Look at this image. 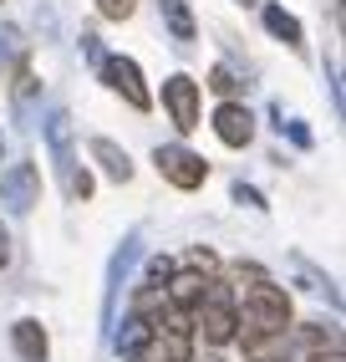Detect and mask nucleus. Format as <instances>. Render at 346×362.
<instances>
[{"instance_id": "1", "label": "nucleus", "mask_w": 346, "mask_h": 362, "mask_svg": "<svg viewBox=\"0 0 346 362\" xmlns=\"http://www.w3.org/2000/svg\"><path fill=\"white\" fill-rule=\"evenodd\" d=\"M234 322L244 327V352L270 357L275 342H290V296L275 281L255 276V286H244V306H234Z\"/></svg>"}, {"instance_id": "2", "label": "nucleus", "mask_w": 346, "mask_h": 362, "mask_svg": "<svg viewBox=\"0 0 346 362\" xmlns=\"http://www.w3.org/2000/svg\"><path fill=\"white\" fill-rule=\"evenodd\" d=\"M189 317H193V332H199L209 347H225V342H234V337H239V322H234V296H229L219 281H209V286H204V301L193 306Z\"/></svg>"}, {"instance_id": "3", "label": "nucleus", "mask_w": 346, "mask_h": 362, "mask_svg": "<svg viewBox=\"0 0 346 362\" xmlns=\"http://www.w3.org/2000/svg\"><path fill=\"white\" fill-rule=\"evenodd\" d=\"M153 163H158V174H163L173 189H184V194L209 179V163L193 153V148H184V143H158V148H153Z\"/></svg>"}, {"instance_id": "4", "label": "nucleus", "mask_w": 346, "mask_h": 362, "mask_svg": "<svg viewBox=\"0 0 346 362\" xmlns=\"http://www.w3.org/2000/svg\"><path fill=\"white\" fill-rule=\"evenodd\" d=\"M0 204L11 214H31L41 204V168L36 163H11L0 174Z\"/></svg>"}, {"instance_id": "5", "label": "nucleus", "mask_w": 346, "mask_h": 362, "mask_svg": "<svg viewBox=\"0 0 346 362\" xmlns=\"http://www.w3.org/2000/svg\"><path fill=\"white\" fill-rule=\"evenodd\" d=\"M97 71H102V82H107V87H112L128 107H138V112L153 107V98H148L143 71H138V62H133V57H102V66H97Z\"/></svg>"}, {"instance_id": "6", "label": "nucleus", "mask_w": 346, "mask_h": 362, "mask_svg": "<svg viewBox=\"0 0 346 362\" xmlns=\"http://www.w3.org/2000/svg\"><path fill=\"white\" fill-rule=\"evenodd\" d=\"M163 107H168V117H173L179 133H193L199 128V82L184 77V71H173V77L163 82Z\"/></svg>"}, {"instance_id": "7", "label": "nucleus", "mask_w": 346, "mask_h": 362, "mask_svg": "<svg viewBox=\"0 0 346 362\" xmlns=\"http://www.w3.org/2000/svg\"><path fill=\"white\" fill-rule=\"evenodd\" d=\"M138 255H143V235H128V240H122V250L107 260V291H102V322H107V327H112V317H117V296H122V286H128Z\"/></svg>"}, {"instance_id": "8", "label": "nucleus", "mask_w": 346, "mask_h": 362, "mask_svg": "<svg viewBox=\"0 0 346 362\" xmlns=\"http://www.w3.org/2000/svg\"><path fill=\"white\" fill-rule=\"evenodd\" d=\"M46 148H52V163H56L61 179L77 168V148H71V117H66V107H52V112H46Z\"/></svg>"}, {"instance_id": "9", "label": "nucleus", "mask_w": 346, "mask_h": 362, "mask_svg": "<svg viewBox=\"0 0 346 362\" xmlns=\"http://www.w3.org/2000/svg\"><path fill=\"white\" fill-rule=\"evenodd\" d=\"M214 133H219V143H229V148H244V143L255 138L250 107H244V103H219L214 107Z\"/></svg>"}, {"instance_id": "10", "label": "nucleus", "mask_w": 346, "mask_h": 362, "mask_svg": "<svg viewBox=\"0 0 346 362\" xmlns=\"http://www.w3.org/2000/svg\"><path fill=\"white\" fill-rule=\"evenodd\" d=\"M87 148H92V158L102 163V174H107L112 184H128V179H133V158H128V148H117L112 138H92Z\"/></svg>"}, {"instance_id": "11", "label": "nucleus", "mask_w": 346, "mask_h": 362, "mask_svg": "<svg viewBox=\"0 0 346 362\" xmlns=\"http://www.w3.org/2000/svg\"><path fill=\"white\" fill-rule=\"evenodd\" d=\"M204 286H209L204 271H179V276H168V306L193 311V306L204 301Z\"/></svg>"}, {"instance_id": "12", "label": "nucleus", "mask_w": 346, "mask_h": 362, "mask_svg": "<svg viewBox=\"0 0 346 362\" xmlns=\"http://www.w3.org/2000/svg\"><path fill=\"white\" fill-rule=\"evenodd\" d=\"M11 342H16V352L26 357V362H46V327L36 322V317H20L16 327H11Z\"/></svg>"}, {"instance_id": "13", "label": "nucleus", "mask_w": 346, "mask_h": 362, "mask_svg": "<svg viewBox=\"0 0 346 362\" xmlns=\"http://www.w3.org/2000/svg\"><path fill=\"white\" fill-rule=\"evenodd\" d=\"M260 21H265V31L275 36V41H285V46H290V52H301V46H306L301 21H295L285 6H265V16H260Z\"/></svg>"}, {"instance_id": "14", "label": "nucleus", "mask_w": 346, "mask_h": 362, "mask_svg": "<svg viewBox=\"0 0 346 362\" xmlns=\"http://www.w3.org/2000/svg\"><path fill=\"white\" fill-rule=\"evenodd\" d=\"M148 342H153V322H148L143 311L122 322V337H117V352H122V362H138V357L148 352Z\"/></svg>"}, {"instance_id": "15", "label": "nucleus", "mask_w": 346, "mask_h": 362, "mask_svg": "<svg viewBox=\"0 0 346 362\" xmlns=\"http://www.w3.org/2000/svg\"><path fill=\"white\" fill-rule=\"evenodd\" d=\"M158 11H163V26H168V36L179 41V46H189L193 36H199V26H193V11H189V0H158Z\"/></svg>"}, {"instance_id": "16", "label": "nucleus", "mask_w": 346, "mask_h": 362, "mask_svg": "<svg viewBox=\"0 0 346 362\" xmlns=\"http://www.w3.org/2000/svg\"><path fill=\"white\" fill-rule=\"evenodd\" d=\"M168 276H173V260L168 255H153V260H148V271H143V291H163Z\"/></svg>"}, {"instance_id": "17", "label": "nucleus", "mask_w": 346, "mask_h": 362, "mask_svg": "<svg viewBox=\"0 0 346 362\" xmlns=\"http://www.w3.org/2000/svg\"><path fill=\"white\" fill-rule=\"evenodd\" d=\"M209 87L219 92V98H234V92H239V77H234V66H225V62H219V66L209 71Z\"/></svg>"}, {"instance_id": "18", "label": "nucleus", "mask_w": 346, "mask_h": 362, "mask_svg": "<svg viewBox=\"0 0 346 362\" xmlns=\"http://www.w3.org/2000/svg\"><path fill=\"white\" fill-rule=\"evenodd\" d=\"M20 52V31L11 26V21H0V62H11Z\"/></svg>"}, {"instance_id": "19", "label": "nucleus", "mask_w": 346, "mask_h": 362, "mask_svg": "<svg viewBox=\"0 0 346 362\" xmlns=\"http://www.w3.org/2000/svg\"><path fill=\"white\" fill-rule=\"evenodd\" d=\"M97 11H102L107 21H128L138 11V0H97Z\"/></svg>"}, {"instance_id": "20", "label": "nucleus", "mask_w": 346, "mask_h": 362, "mask_svg": "<svg viewBox=\"0 0 346 362\" xmlns=\"http://www.w3.org/2000/svg\"><path fill=\"white\" fill-rule=\"evenodd\" d=\"M31 98H36V77H31V71H26V66H20V77H16V103H20V107H26Z\"/></svg>"}, {"instance_id": "21", "label": "nucleus", "mask_w": 346, "mask_h": 362, "mask_svg": "<svg viewBox=\"0 0 346 362\" xmlns=\"http://www.w3.org/2000/svg\"><path fill=\"white\" fill-rule=\"evenodd\" d=\"M326 77H331V103H336V112H341V62H336V57L326 62Z\"/></svg>"}, {"instance_id": "22", "label": "nucleus", "mask_w": 346, "mask_h": 362, "mask_svg": "<svg viewBox=\"0 0 346 362\" xmlns=\"http://www.w3.org/2000/svg\"><path fill=\"white\" fill-rule=\"evenodd\" d=\"M82 57H87L92 66H102V57H107V52H102V41H97V36H82Z\"/></svg>"}, {"instance_id": "23", "label": "nucleus", "mask_w": 346, "mask_h": 362, "mask_svg": "<svg viewBox=\"0 0 346 362\" xmlns=\"http://www.w3.org/2000/svg\"><path fill=\"white\" fill-rule=\"evenodd\" d=\"M234 199H239V204H250V209H265L260 189H250V184H234Z\"/></svg>"}, {"instance_id": "24", "label": "nucleus", "mask_w": 346, "mask_h": 362, "mask_svg": "<svg viewBox=\"0 0 346 362\" xmlns=\"http://www.w3.org/2000/svg\"><path fill=\"white\" fill-rule=\"evenodd\" d=\"M6 265H11V230L0 225V271H6Z\"/></svg>"}, {"instance_id": "25", "label": "nucleus", "mask_w": 346, "mask_h": 362, "mask_svg": "<svg viewBox=\"0 0 346 362\" xmlns=\"http://www.w3.org/2000/svg\"><path fill=\"white\" fill-rule=\"evenodd\" d=\"M311 362H346V357H341V347H321V352H311Z\"/></svg>"}, {"instance_id": "26", "label": "nucleus", "mask_w": 346, "mask_h": 362, "mask_svg": "<svg viewBox=\"0 0 346 362\" xmlns=\"http://www.w3.org/2000/svg\"><path fill=\"white\" fill-rule=\"evenodd\" d=\"M0 158H6V133H0Z\"/></svg>"}, {"instance_id": "27", "label": "nucleus", "mask_w": 346, "mask_h": 362, "mask_svg": "<svg viewBox=\"0 0 346 362\" xmlns=\"http://www.w3.org/2000/svg\"><path fill=\"white\" fill-rule=\"evenodd\" d=\"M199 362H225V357H199Z\"/></svg>"}, {"instance_id": "28", "label": "nucleus", "mask_w": 346, "mask_h": 362, "mask_svg": "<svg viewBox=\"0 0 346 362\" xmlns=\"http://www.w3.org/2000/svg\"><path fill=\"white\" fill-rule=\"evenodd\" d=\"M275 362H295V357H275Z\"/></svg>"}]
</instances>
